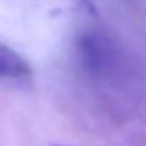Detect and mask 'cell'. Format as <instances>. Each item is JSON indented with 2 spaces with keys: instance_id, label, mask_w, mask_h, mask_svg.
Returning <instances> with one entry per match:
<instances>
[{
  "instance_id": "obj_1",
  "label": "cell",
  "mask_w": 146,
  "mask_h": 146,
  "mask_svg": "<svg viewBox=\"0 0 146 146\" xmlns=\"http://www.w3.org/2000/svg\"><path fill=\"white\" fill-rule=\"evenodd\" d=\"M77 58L82 71L97 84H121L132 71L123 50L101 30H88L78 37Z\"/></svg>"
},
{
  "instance_id": "obj_2",
  "label": "cell",
  "mask_w": 146,
  "mask_h": 146,
  "mask_svg": "<svg viewBox=\"0 0 146 146\" xmlns=\"http://www.w3.org/2000/svg\"><path fill=\"white\" fill-rule=\"evenodd\" d=\"M33 70L27 60L17 51L0 43V80L6 81H30Z\"/></svg>"
},
{
  "instance_id": "obj_3",
  "label": "cell",
  "mask_w": 146,
  "mask_h": 146,
  "mask_svg": "<svg viewBox=\"0 0 146 146\" xmlns=\"http://www.w3.org/2000/svg\"><path fill=\"white\" fill-rule=\"evenodd\" d=\"M52 146H61V145H52Z\"/></svg>"
}]
</instances>
